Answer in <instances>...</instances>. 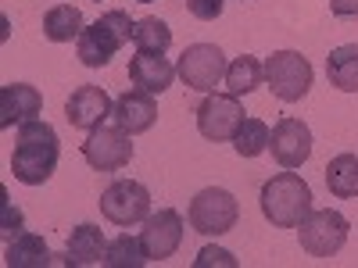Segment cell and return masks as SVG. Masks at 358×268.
I'll return each mask as SVG.
<instances>
[{
    "instance_id": "17",
    "label": "cell",
    "mask_w": 358,
    "mask_h": 268,
    "mask_svg": "<svg viewBox=\"0 0 358 268\" xmlns=\"http://www.w3.org/2000/svg\"><path fill=\"white\" fill-rule=\"evenodd\" d=\"M108 254V240H104V232L97 225H76L72 236H69V244H65V261L69 265H101Z\"/></svg>"
},
{
    "instance_id": "16",
    "label": "cell",
    "mask_w": 358,
    "mask_h": 268,
    "mask_svg": "<svg viewBox=\"0 0 358 268\" xmlns=\"http://www.w3.org/2000/svg\"><path fill=\"white\" fill-rule=\"evenodd\" d=\"M176 65L169 61L165 54H151V50H136V57H129V79L136 89H143V94H165V89L172 86L176 79Z\"/></svg>"
},
{
    "instance_id": "12",
    "label": "cell",
    "mask_w": 358,
    "mask_h": 268,
    "mask_svg": "<svg viewBox=\"0 0 358 268\" xmlns=\"http://www.w3.org/2000/svg\"><path fill=\"white\" fill-rule=\"evenodd\" d=\"M268 151H273L276 165L283 168H301L312 158V129L301 118H280L268 136Z\"/></svg>"
},
{
    "instance_id": "7",
    "label": "cell",
    "mask_w": 358,
    "mask_h": 268,
    "mask_svg": "<svg viewBox=\"0 0 358 268\" xmlns=\"http://www.w3.org/2000/svg\"><path fill=\"white\" fill-rule=\"evenodd\" d=\"M101 215L115 225H136L151 215V193L136 179H115V183L101 193Z\"/></svg>"
},
{
    "instance_id": "23",
    "label": "cell",
    "mask_w": 358,
    "mask_h": 268,
    "mask_svg": "<svg viewBox=\"0 0 358 268\" xmlns=\"http://www.w3.org/2000/svg\"><path fill=\"white\" fill-rule=\"evenodd\" d=\"M147 261V247L140 236H129V232H118L115 240H108V254H104V265L108 268H143Z\"/></svg>"
},
{
    "instance_id": "6",
    "label": "cell",
    "mask_w": 358,
    "mask_h": 268,
    "mask_svg": "<svg viewBox=\"0 0 358 268\" xmlns=\"http://www.w3.org/2000/svg\"><path fill=\"white\" fill-rule=\"evenodd\" d=\"M348 218L334 207H312V215L297 225V236H301V251H308L312 258H334L344 244H348Z\"/></svg>"
},
{
    "instance_id": "4",
    "label": "cell",
    "mask_w": 358,
    "mask_h": 268,
    "mask_svg": "<svg viewBox=\"0 0 358 268\" xmlns=\"http://www.w3.org/2000/svg\"><path fill=\"white\" fill-rule=\"evenodd\" d=\"M262 68H265L268 89H273L283 104L301 100L308 89H312V65H308V57L297 54V50H276V54H268L265 61H262Z\"/></svg>"
},
{
    "instance_id": "25",
    "label": "cell",
    "mask_w": 358,
    "mask_h": 268,
    "mask_svg": "<svg viewBox=\"0 0 358 268\" xmlns=\"http://www.w3.org/2000/svg\"><path fill=\"white\" fill-rule=\"evenodd\" d=\"M133 43L136 50H151V54H165L172 47V29L162 22V18H140L136 29H133Z\"/></svg>"
},
{
    "instance_id": "24",
    "label": "cell",
    "mask_w": 358,
    "mask_h": 268,
    "mask_svg": "<svg viewBox=\"0 0 358 268\" xmlns=\"http://www.w3.org/2000/svg\"><path fill=\"white\" fill-rule=\"evenodd\" d=\"M268 136H273V129H268L262 118H244L236 136H233V147L241 158H258V154L268 151Z\"/></svg>"
},
{
    "instance_id": "15",
    "label": "cell",
    "mask_w": 358,
    "mask_h": 268,
    "mask_svg": "<svg viewBox=\"0 0 358 268\" xmlns=\"http://www.w3.org/2000/svg\"><path fill=\"white\" fill-rule=\"evenodd\" d=\"M111 118H115V126H122L129 136H136V133H147L158 122V104H155L151 94H143V89H126L122 97H115Z\"/></svg>"
},
{
    "instance_id": "8",
    "label": "cell",
    "mask_w": 358,
    "mask_h": 268,
    "mask_svg": "<svg viewBox=\"0 0 358 268\" xmlns=\"http://www.w3.org/2000/svg\"><path fill=\"white\" fill-rule=\"evenodd\" d=\"M226 68H229L226 54L215 43H194L176 61V72L183 79V86L197 89V94H212V89L226 79Z\"/></svg>"
},
{
    "instance_id": "10",
    "label": "cell",
    "mask_w": 358,
    "mask_h": 268,
    "mask_svg": "<svg viewBox=\"0 0 358 268\" xmlns=\"http://www.w3.org/2000/svg\"><path fill=\"white\" fill-rule=\"evenodd\" d=\"M83 158L97 172H118L133 161V140L122 126H97L83 143Z\"/></svg>"
},
{
    "instance_id": "29",
    "label": "cell",
    "mask_w": 358,
    "mask_h": 268,
    "mask_svg": "<svg viewBox=\"0 0 358 268\" xmlns=\"http://www.w3.org/2000/svg\"><path fill=\"white\" fill-rule=\"evenodd\" d=\"M330 11L337 18H358V0H330Z\"/></svg>"
},
{
    "instance_id": "19",
    "label": "cell",
    "mask_w": 358,
    "mask_h": 268,
    "mask_svg": "<svg viewBox=\"0 0 358 268\" xmlns=\"http://www.w3.org/2000/svg\"><path fill=\"white\" fill-rule=\"evenodd\" d=\"M4 265L8 268H43L50 265V247L36 232H18L4 251Z\"/></svg>"
},
{
    "instance_id": "26",
    "label": "cell",
    "mask_w": 358,
    "mask_h": 268,
    "mask_svg": "<svg viewBox=\"0 0 358 268\" xmlns=\"http://www.w3.org/2000/svg\"><path fill=\"white\" fill-rule=\"evenodd\" d=\"M187 11L201 22H215L222 15V0H187Z\"/></svg>"
},
{
    "instance_id": "18",
    "label": "cell",
    "mask_w": 358,
    "mask_h": 268,
    "mask_svg": "<svg viewBox=\"0 0 358 268\" xmlns=\"http://www.w3.org/2000/svg\"><path fill=\"white\" fill-rule=\"evenodd\" d=\"M326 79L344 94H358V43L334 47L326 57Z\"/></svg>"
},
{
    "instance_id": "27",
    "label": "cell",
    "mask_w": 358,
    "mask_h": 268,
    "mask_svg": "<svg viewBox=\"0 0 358 268\" xmlns=\"http://www.w3.org/2000/svg\"><path fill=\"white\" fill-rule=\"evenodd\" d=\"M18 232H22V211L11 200H4V229H0V236H4V244H11Z\"/></svg>"
},
{
    "instance_id": "11",
    "label": "cell",
    "mask_w": 358,
    "mask_h": 268,
    "mask_svg": "<svg viewBox=\"0 0 358 268\" xmlns=\"http://www.w3.org/2000/svg\"><path fill=\"white\" fill-rule=\"evenodd\" d=\"M183 215L172 211V207H162V211L147 215L143 218V229H140V240L147 247V258L151 261H169L179 244H183Z\"/></svg>"
},
{
    "instance_id": "1",
    "label": "cell",
    "mask_w": 358,
    "mask_h": 268,
    "mask_svg": "<svg viewBox=\"0 0 358 268\" xmlns=\"http://www.w3.org/2000/svg\"><path fill=\"white\" fill-rule=\"evenodd\" d=\"M57 158H62V140H57L54 126L40 122V118L18 126L15 154H11V172H15L18 183L43 186L57 168Z\"/></svg>"
},
{
    "instance_id": "22",
    "label": "cell",
    "mask_w": 358,
    "mask_h": 268,
    "mask_svg": "<svg viewBox=\"0 0 358 268\" xmlns=\"http://www.w3.org/2000/svg\"><path fill=\"white\" fill-rule=\"evenodd\" d=\"M326 190L341 200L358 197V154H337L326 165Z\"/></svg>"
},
{
    "instance_id": "21",
    "label": "cell",
    "mask_w": 358,
    "mask_h": 268,
    "mask_svg": "<svg viewBox=\"0 0 358 268\" xmlns=\"http://www.w3.org/2000/svg\"><path fill=\"white\" fill-rule=\"evenodd\" d=\"M222 82H226V89H229L233 97H248V94H255V89L265 82V68H262L258 57L241 54V57H233V61H229Z\"/></svg>"
},
{
    "instance_id": "9",
    "label": "cell",
    "mask_w": 358,
    "mask_h": 268,
    "mask_svg": "<svg viewBox=\"0 0 358 268\" xmlns=\"http://www.w3.org/2000/svg\"><path fill=\"white\" fill-rule=\"evenodd\" d=\"M244 118L248 114L241 107V97L233 94H204V100L197 104V129L212 143H229Z\"/></svg>"
},
{
    "instance_id": "20",
    "label": "cell",
    "mask_w": 358,
    "mask_h": 268,
    "mask_svg": "<svg viewBox=\"0 0 358 268\" xmlns=\"http://www.w3.org/2000/svg\"><path fill=\"white\" fill-rule=\"evenodd\" d=\"M83 11L72 8V4H57L43 15V36L50 43H72L83 36Z\"/></svg>"
},
{
    "instance_id": "30",
    "label": "cell",
    "mask_w": 358,
    "mask_h": 268,
    "mask_svg": "<svg viewBox=\"0 0 358 268\" xmlns=\"http://www.w3.org/2000/svg\"><path fill=\"white\" fill-rule=\"evenodd\" d=\"M140 4H155V0H140Z\"/></svg>"
},
{
    "instance_id": "28",
    "label": "cell",
    "mask_w": 358,
    "mask_h": 268,
    "mask_svg": "<svg viewBox=\"0 0 358 268\" xmlns=\"http://www.w3.org/2000/svg\"><path fill=\"white\" fill-rule=\"evenodd\" d=\"M194 265H197V268H204V265H229V268H233L236 261H233V254H229V251H219V247H204V251L197 254V261H194Z\"/></svg>"
},
{
    "instance_id": "2",
    "label": "cell",
    "mask_w": 358,
    "mask_h": 268,
    "mask_svg": "<svg viewBox=\"0 0 358 268\" xmlns=\"http://www.w3.org/2000/svg\"><path fill=\"white\" fill-rule=\"evenodd\" d=\"M262 215L273 222L276 229H297L312 215V190L294 168L273 175L268 183H262Z\"/></svg>"
},
{
    "instance_id": "31",
    "label": "cell",
    "mask_w": 358,
    "mask_h": 268,
    "mask_svg": "<svg viewBox=\"0 0 358 268\" xmlns=\"http://www.w3.org/2000/svg\"><path fill=\"white\" fill-rule=\"evenodd\" d=\"M97 4H101V0H97Z\"/></svg>"
},
{
    "instance_id": "13",
    "label": "cell",
    "mask_w": 358,
    "mask_h": 268,
    "mask_svg": "<svg viewBox=\"0 0 358 268\" xmlns=\"http://www.w3.org/2000/svg\"><path fill=\"white\" fill-rule=\"evenodd\" d=\"M111 107H115V100L104 94V86H79L65 104V118L72 129L90 133V129L104 126V118H111Z\"/></svg>"
},
{
    "instance_id": "3",
    "label": "cell",
    "mask_w": 358,
    "mask_h": 268,
    "mask_svg": "<svg viewBox=\"0 0 358 268\" xmlns=\"http://www.w3.org/2000/svg\"><path fill=\"white\" fill-rule=\"evenodd\" d=\"M133 29H136V22H133L126 11H108V15H101L94 25H86L83 36L76 40L79 61H83L86 68H104L111 57L133 40Z\"/></svg>"
},
{
    "instance_id": "14",
    "label": "cell",
    "mask_w": 358,
    "mask_h": 268,
    "mask_svg": "<svg viewBox=\"0 0 358 268\" xmlns=\"http://www.w3.org/2000/svg\"><path fill=\"white\" fill-rule=\"evenodd\" d=\"M40 111H43V97H40L36 86H29V82L0 86V129L33 122Z\"/></svg>"
},
{
    "instance_id": "5",
    "label": "cell",
    "mask_w": 358,
    "mask_h": 268,
    "mask_svg": "<svg viewBox=\"0 0 358 268\" xmlns=\"http://www.w3.org/2000/svg\"><path fill=\"white\" fill-rule=\"evenodd\" d=\"M187 218H190V229L201 232V236H222L236 225V218H241V204H236V197L229 190L208 186L190 200Z\"/></svg>"
}]
</instances>
